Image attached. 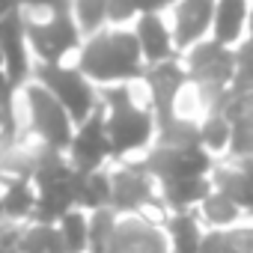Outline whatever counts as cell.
<instances>
[{
    "label": "cell",
    "mask_w": 253,
    "mask_h": 253,
    "mask_svg": "<svg viewBox=\"0 0 253 253\" xmlns=\"http://www.w3.org/2000/svg\"><path fill=\"white\" fill-rule=\"evenodd\" d=\"M92 84L113 86V84H128L134 78L146 75V60L137 42L134 30H101L89 36L78 54L75 63Z\"/></svg>",
    "instance_id": "obj_1"
},
{
    "label": "cell",
    "mask_w": 253,
    "mask_h": 253,
    "mask_svg": "<svg viewBox=\"0 0 253 253\" xmlns=\"http://www.w3.org/2000/svg\"><path fill=\"white\" fill-rule=\"evenodd\" d=\"M98 95L107 110V137L113 146V158H125L131 152L146 149L158 134V119L152 110L134 101L131 86L113 84V86H104Z\"/></svg>",
    "instance_id": "obj_2"
},
{
    "label": "cell",
    "mask_w": 253,
    "mask_h": 253,
    "mask_svg": "<svg viewBox=\"0 0 253 253\" xmlns=\"http://www.w3.org/2000/svg\"><path fill=\"white\" fill-rule=\"evenodd\" d=\"M33 81L42 84L48 92H54L63 107L69 110L72 122H75V128L78 125H84L101 104V95L95 89V84L78 69V66H48V63H36L33 69Z\"/></svg>",
    "instance_id": "obj_3"
},
{
    "label": "cell",
    "mask_w": 253,
    "mask_h": 253,
    "mask_svg": "<svg viewBox=\"0 0 253 253\" xmlns=\"http://www.w3.org/2000/svg\"><path fill=\"white\" fill-rule=\"evenodd\" d=\"M21 92H24V104L30 113V131L36 134V140L48 149L69 152L72 137H75V122L69 110L63 107V101L36 81H30Z\"/></svg>",
    "instance_id": "obj_4"
},
{
    "label": "cell",
    "mask_w": 253,
    "mask_h": 253,
    "mask_svg": "<svg viewBox=\"0 0 253 253\" xmlns=\"http://www.w3.org/2000/svg\"><path fill=\"white\" fill-rule=\"evenodd\" d=\"M30 51L39 57V63L60 66L69 54H81L84 48V30L75 21V12H57L51 18H24Z\"/></svg>",
    "instance_id": "obj_5"
},
{
    "label": "cell",
    "mask_w": 253,
    "mask_h": 253,
    "mask_svg": "<svg viewBox=\"0 0 253 253\" xmlns=\"http://www.w3.org/2000/svg\"><path fill=\"white\" fill-rule=\"evenodd\" d=\"M158 185L176 182V179H203L211 173V152L203 146L191 149H173V146H155L143 161H137Z\"/></svg>",
    "instance_id": "obj_6"
},
{
    "label": "cell",
    "mask_w": 253,
    "mask_h": 253,
    "mask_svg": "<svg viewBox=\"0 0 253 253\" xmlns=\"http://www.w3.org/2000/svg\"><path fill=\"white\" fill-rule=\"evenodd\" d=\"M69 164L75 173H98L104 167L107 158H113V146L107 137V110L104 104H98V110L75 128L72 146L66 152Z\"/></svg>",
    "instance_id": "obj_7"
},
{
    "label": "cell",
    "mask_w": 253,
    "mask_h": 253,
    "mask_svg": "<svg viewBox=\"0 0 253 253\" xmlns=\"http://www.w3.org/2000/svg\"><path fill=\"white\" fill-rule=\"evenodd\" d=\"M155 179L140 164H122L110 173V209L116 214H140L146 206H161Z\"/></svg>",
    "instance_id": "obj_8"
},
{
    "label": "cell",
    "mask_w": 253,
    "mask_h": 253,
    "mask_svg": "<svg viewBox=\"0 0 253 253\" xmlns=\"http://www.w3.org/2000/svg\"><path fill=\"white\" fill-rule=\"evenodd\" d=\"M146 86H149V98H152V113L158 119V128L167 125L173 116H176V104L185 92V84L191 81L185 66L176 63V60H167V63H158V66H146V75H143Z\"/></svg>",
    "instance_id": "obj_9"
},
{
    "label": "cell",
    "mask_w": 253,
    "mask_h": 253,
    "mask_svg": "<svg viewBox=\"0 0 253 253\" xmlns=\"http://www.w3.org/2000/svg\"><path fill=\"white\" fill-rule=\"evenodd\" d=\"M0 51H3V72L18 89H24L36 66L30 63V39H27V24L21 9L12 12L6 21H0Z\"/></svg>",
    "instance_id": "obj_10"
},
{
    "label": "cell",
    "mask_w": 253,
    "mask_h": 253,
    "mask_svg": "<svg viewBox=\"0 0 253 253\" xmlns=\"http://www.w3.org/2000/svg\"><path fill=\"white\" fill-rule=\"evenodd\" d=\"M116 253H173L170 235L140 214H119Z\"/></svg>",
    "instance_id": "obj_11"
},
{
    "label": "cell",
    "mask_w": 253,
    "mask_h": 253,
    "mask_svg": "<svg viewBox=\"0 0 253 253\" xmlns=\"http://www.w3.org/2000/svg\"><path fill=\"white\" fill-rule=\"evenodd\" d=\"M217 0H179L173 12V39L176 51H188L203 42L206 30L214 24Z\"/></svg>",
    "instance_id": "obj_12"
},
{
    "label": "cell",
    "mask_w": 253,
    "mask_h": 253,
    "mask_svg": "<svg viewBox=\"0 0 253 253\" xmlns=\"http://www.w3.org/2000/svg\"><path fill=\"white\" fill-rule=\"evenodd\" d=\"M134 33H137V42H140L146 66H158V63L173 60L176 39H173V30L164 24V18L158 12L155 15H140L137 24H134Z\"/></svg>",
    "instance_id": "obj_13"
},
{
    "label": "cell",
    "mask_w": 253,
    "mask_h": 253,
    "mask_svg": "<svg viewBox=\"0 0 253 253\" xmlns=\"http://www.w3.org/2000/svg\"><path fill=\"white\" fill-rule=\"evenodd\" d=\"M0 191H3V220L12 223H30L36 214L39 191L33 179L24 176H0Z\"/></svg>",
    "instance_id": "obj_14"
},
{
    "label": "cell",
    "mask_w": 253,
    "mask_h": 253,
    "mask_svg": "<svg viewBox=\"0 0 253 253\" xmlns=\"http://www.w3.org/2000/svg\"><path fill=\"white\" fill-rule=\"evenodd\" d=\"M72 194H75V209L84 211H98L110 209V173H75L72 176Z\"/></svg>",
    "instance_id": "obj_15"
},
{
    "label": "cell",
    "mask_w": 253,
    "mask_h": 253,
    "mask_svg": "<svg viewBox=\"0 0 253 253\" xmlns=\"http://www.w3.org/2000/svg\"><path fill=\"white\" fill-rule=\"evenodd\" d=\"M250 18V6L247 0H217V9H214V24H211V39L220 45H235L241 39V30L247 27Z\"/></svg>",
    "instance_id": "obj_16"
},
{
    "label": "cell",
    "mask_w": 253,
    "mask_h": 253,
    "mask_svg": "<svg viewBox=\"0 0 253 253\" xmlns=\"http://www.w3.org/2000/svg\"><path fill=\"white\" fill-rule=\"evenodd\" d=\"M211 191H214V185L206 176L203 179H176V182L161 185V200L173 209V214H182V211H191L194 206H200Z\"/></svg>",
    "instance_id": "obj_17"
},
{
    "label": "cell",
    "mask_w": 253,
    "mask_h": 253,
    "mask_svg": "<svg viewBox=\"0 0 253 253\" xmlns=\"http://www.w3.org/2000/svg\"><path fill=\"white\" fill-rule=\"evenodd\" d=\"M211 185L214 191L226 194L238 209L253 211V179L241 167H217L211 173Z\"/></svg>",
    "instance_id": "obj_18"
},
{
    "label": "cell",
    "mask_w": 253,
    "mask_h": 253,
    "mask_svg": "<svg viewBox=\"0 0 253 253\" xmlns=\"http://www.w3.org/2000/svg\"><path fill=\"white\" fill-rule=\"evenodd\" d=\"M200 253H253V226H229L203 232Z\"/></svg>",
    "instance_id": "obj_19"
},
{
    "label": "cell",
    "mask_w": 253,
    "mask_h": 253,
    "mask_svg": "<svg viewBox=\"0 0 253 253\" xmlns=\"http://www.w3.org/2000/svg\"><path fill=\"white\" fill-rule=\"evenodd\" d=\"M167 235H170L173 253H200L203 232H200V223H197V217H194L191 211L170 214V220H167Z\"/></svg>",
    "instance_id": "obj_20"
},
{
    "label": "cell",
    "mask_w": 253,
    "mask_h": 253,
    "mask_svg": "<svg viewBox=\"0 0 253 253\" xmlns=\"http://www.w3.org/2000/svg\"><path fill=\"white\" fill-rule=\"evenodd\" d=\"M200 211H203V220L211 223L214 229H229V226L241 223V217H244V209H238V206H235L226 194H220V191H211V194L200 203Z\"/></svg>",
    "instance_id": "obj_21"
},
{
    "label": "cell",
    "mask_w": 253,
    "mask_h": 253,
    "mask_svg": "<svg viewBox=\"0 0 253 253\" xmlns=\"http://www.w3.org/2000/svg\"><path fill=\"white\" fill-rule=\"evenodd\" d=\"M18 253H66V244H63V235L57 226L27 223L21 244H18Z\"/></svg>",
    "instance_id": "obj_22"
},
{
    "label": "cell",
    "mask_w": 253,
    "mask_h": 253,
    "mask_svg": "<svg viewBox=\"0 0 253 253\" xmlns=\"http://www.w3.org/2000/svg\"><path fill=\"white\" fill-rule=\"evenodd\" d=\"M66 253H89V211L72 209L60 223H57Z\"/></svg>",
    "instance_id": "obj_23"
},
{
    "label": "cell",
    "mask_w": 253,
    "mask_h": 253,
    "mask_svg": "<svg viewBox=\"0 0 253 253\" xmlns=\"http://www.w3.org/2000/svg\"><path fill=\"white\" fill-rule=\"evenodd\" d=\"M158 146H173V149H191L200 146V125L185 116H173L167 125L158 128Z\"/></svg>",
    "instance_id": "obj_24"
},
{
    "label": "cell",
    "mask_w": 253,
    "mask_h": 253,
    "mask_svg": "<svg viewBox=\"0 0 253 253\" xmlns=\"http://www.w3.org/2000/svg\"><path fill=\"white\" fill-rule=\"evenodd\" d=\"M15 95H18V86L9 81V75L0 69V137L3 143H15V134H18V116H15Z\"/></svg>",
    "instance_id": "obj_25"
},
{
    "label": "cell",
    "mask_w": 253,
    "mask_h": 253,
    "mask_svg": "<svg viewBox=\"0 0 253 253\" xmlns=\"http://www.w3.org/2000/svg\"><path fill=\"white\" fill-rule=\"evenodd\" d=\"M232 143V122L220 113H209L200 122V146L206 152H229Z\"/></svg>",
    "instance_id": "obj_26"
},
{
    "label": "cell",
    "mask_w": 253,
    "mask_h": 253,
    "mask_svg": "<svg viewBox=\"0 0 253 253\" xmlns=\"http://www.w3.org/2000/svg\"><path fill=\"white\" fill-rule=\"evenodd\" d=\"M173 0H110L107 3V21L110 24H125L134 15H161V9H167Z\"/></svg>",
    "instance_id": "obj_27"
},
{
    "label": "cell",
    "mask_w": 253,
    "mask_h": 253,
    "mask_svg": "<svg viewBox=\"0 0 253 253\" xmlns=\"http://www.w3.org/2000/svg\"><path fill=\"white\" fill-rule=\"evenodd\" d=\"M107 3L110 0H72L75 21H78V27L84 30L86 39L104 30V24H107Z\"/></svg>",
    "instance_id": "obj_28"
},
{
    "label": "cell",
    "mask_w": 253,
    "mask_h": 253,
    "mask_svg": "<svg viewBox=\"0 0 253 253\" xmlns=\"http://www.w3.org/2000/svg\"><path fill=\"white\" fill-rule=\"evenodd\" d=\"M229 155L244 161L253 155V113L241 116L232 122V143H229Z\"/></svg>",
    "instance_id": "obj_29"
},
{
    "label": "cell",
    "mask_w": 253,
    "mask_h": 253,
    "mask_svg": "<svg viewBox=\"0 0 253 253\" xmlns=\"http://www.w3.org/2000/svg\"><path fill=\"white\" fill-rule=\"evenodd\" d=\"M21 6H18V0H0V21H6L12 12H18Z\"/></svg>",
    "instance_id": "obj_30"
},
{
    "label": "cell",
    "mask_w": 253,
    "mask_h": 253,
    "mask_svg": "<svg viewBox=\"0 0 253 253\" xmlns=\"http://www.w3.org/2000/svg\"><path fill=\"white\" fill-rule=\"evenodd\" d=\"M238 167H241V170L253 179V155H250V158H244V161H238Z\"/></svg>",
    "instance_id": "obj_31"
},
{
    "label": "cell",
    "mask_w": 253,
    "mask_h": 253,
    "mask_svg": "<svg viewBox=\"0 0 253 253\" xmlns=\"http://www.w3.org/2000/svg\"><path fill=\"white\" fill-rule=\"evenodd\" d=\"M247 30H250V39H253V9H250V18H247Z\"/></svg>",
    "instance_id": "obj_32"
},
{
    "label": "cell",
    "mask_w": 253,
    "mask_h": 253,
    "mask_svg": "<svg viewBox=\"0 0 253 253\" xmlns=\"http://www.w3.org/2000/svg\"><path fill=\"white\" fill-rule=\"evenodd\" d=\"M0 69H3V51H0Z\"/></svg>",
    "instance_id": "obj_33"
}]
</instances>
